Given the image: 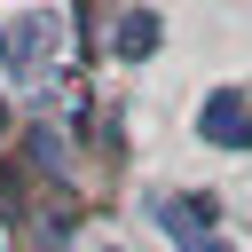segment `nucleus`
I'll return each mask as SVG.
<instances>
[{"instance_id": "f257e3e1", "label": "nucleus", "mask_w": 252, "mask_h": 252, "mask_svg": "<svg viewBox=\"0 0 252 252\" xmlns=\"http://www.w3.org/2000/svg\"><path fill=\"white\" fill-rule=\"evenodd\" d=\"M47 47H55V16H47V8H16V16H0V79L32 87V71L47 63Z\"/></svg>"}, {"instance_id": "f03ea898", "label": "nucleus", "mask_w": 252, "mask_h": 252, "mask_svg": "<svg viewBox=\"0 0 252 252\" xmlns=\"http://www.w3.org/2000/svg\"><path fill=\"white\" fill-rule=\"evenodd\" d=\"M197 142L205 150H252V94L244 87H213L197 102Z\"/></svg>"}, {"instance_id": "7ed1b4c3", "label": "nucleus", "mask_w": 252, "mask_h": 252, "mask_svg": "<svg viewBox=\"0 0 252 252\" xmlns=\"http://www.w3.org/2000/svg\"><path fill=\"white\" fill-rule=\"evenodd\" d=\"M150 220H158V228H173L181 244H197V236H213L220 205H213V197H158V205H150Z\"/></svg>"}, {"instance_id": "20e7f679", "label": "nucleus", "mask_w": 252, "mask_h": 252, "mask_svg": "<svg viewBox=\"0 0 252 252\" xmlns=\"http://www.w3.org/2000/svg\"><path fill=\"white\" fill-rule=\"evenodd\" d=\"M158 39H165V16H158V8H126V16H118V32H110V47H118L126 63H150V55H158Z\"/></svg>"}, {"instance_id": "39448f33", "label": "nucleus", "mask_w": 252, "mask_h": 252, "mask_svg": "<svg viewBox=\"0 0 252 252\" xmlns=\"http://www.w3.org/2000/svg\"><path fill=\"white\" fill-rule=\"evenodd\" d=\"M32 150H39V165H63V134H55V126H39V134H32Z\"/></svg>"}, {"instance_id": "423d86ee", "label": "nucleus", "mask_w": 252, "mask_h": 252, "mask_svg": "<svg viewBox=\"0 0 252 252\" xmlns=\"http://www.w3.org/2000/svg\"><path fill=\"white\" fill-rule=\"evenodd\" d=\"M189 252H236V244H228V236H197Z\"/></svg>"}, {"instance_id": "0eeeda50", "label": "nucleus", "mask_w": 252, "mask_h": 252, "mask_svg": "<svg viewBox=\"0 0 252 252\" xmlns=\"http://www.w3.org/2000/svg\"><path fill=\"white\" fill-rule=\"evenodd\" d=\"M94 252H118V244H94Z\"/></svg>"}, {"instance_id": "6e6552de", "label": "nucleus", "mask_w": 252, "mask_h": 252, "mask_svg": "<svg viewBox=\"0 0 252 252\" xmlns=\"http://www.w3.org/2000/svg\"><path fill=\"white\" fill-rule=\"evenodd\" d=\"M0 252H8V244H0Z\"/></svg>"}]
</instances>
